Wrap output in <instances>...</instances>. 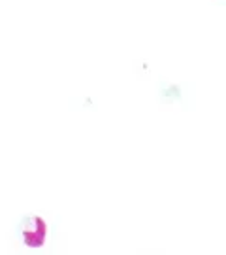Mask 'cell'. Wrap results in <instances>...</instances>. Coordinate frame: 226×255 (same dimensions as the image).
<instances>
[{"label": "cell", "instance_id": "obj_1", "mask_svg": "<svg viewBox=\"0 0 226 255\" xmlns=\"http://www.w3.org/2000/svg\"><path fill=\"white\" fill-rule=\"evenodd\" d=\"M21 235H23V240L27 246L40 248L47 237V225L44 219L38 216H27L21 223Z\"/></svg>", "mask_w": 226, "mask_h": 255}]
</instances>
